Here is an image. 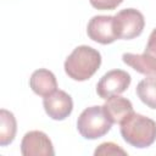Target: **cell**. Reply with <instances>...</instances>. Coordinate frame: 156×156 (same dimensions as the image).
Returning <instances> with one entry per match:
<instances>
[{
	"label": "cell",
	"instance_id": "obj_1",
	"mask_svg": "<svg viewBox=\"0 0 156 156\" xmlns=\"http://www.w3.org/2000/svg\"><path fill=\"white\" fill-rule=\"evenodd\" d=\"M119 126L123 140L134 147L144 149L151 146L156 140V122L134 111Z\"/></svg>",
	"mask_w": 156,
	"mask_h": 156
},
{
	"label": "cell",
	"instance_id": "obj_2",
	"mask_svg": "<svg viewBox=\"0 0 156 156\" xmlns=\"http://www.w3.org/2000/svg\"><path fill=\"white\" fill-rule=\"evenodd\" d=\"M101 65V54L88 45L77 46L65 61L66 74L73 80L83 82L91 78Z\"/></svg>",
	"mask_w": 156,
	"mask_h": 156
},
{
	"label": "cell",
	"instance_id": "obj_10",
	"mask_svg": "<svg viewBox=\"0 0 156 156\" xmlns=\"http://www.w3.org/2000/svg\"><path fill=\"white\" fill-rule=\"evenodd\" d=\"M102 107L110 121L117 124H121L122 121L133 112V105L130 100L118 95H113L106 99V102L102 105Z\"/></svg>",
	"mask_w": 156,
	"mask_h": 156
},
{
	"label": "cell",
	"instance_id": "obj_6",
	"mask_svg": "<svg viewBox=\"0 0 156 156\" xmlns=\"http://www.w3.org/2000/svg\"><path fill=\"white\" fill-rule=\"evenodd\" d=\"M88 37L100 44H111L118 39L113 16H94L87 27Z\"/></svg>",
	"mask_w": 156,
	"mask_h": 156
},
{
	"label": "cell",
	"instance_id": "obj_14",
	"mask_svg": "<svg viewBox=\"0 0 156 156\" xmlns=\"http://www.w3.org/2000/svg\"><path fill=\"white\" fill-rule=\"evenodd\" d=\"M94 155H127V151H124L119 145L108 141L100 144L94 151Z\"/></svg>",
	"mask_w": 156,
	"mask_h": 156
},
{
	"label": "cell",
	"instance_id": "obj_5",
	"mask_svg": "<svg viewBox=\"0 0 156 156\" xmlns=\"http://www.w3.org/2000/svg\"><path fill=\"white\" fill-rule=\"evenodd\" d=\"M130 74L123 69H111L105 73L96 84V93L101 99L119 95L130 85Z\"/></svg>",
	"mask_w": 156,
	"mask_h": 156
},
{
	"label": "cell",
	"instance_id": "obj_13",
	"mask_svg": "<svg viewBox=\"0 0 156 156\" xmlns=\"http://www.w3.org/2000/svg\"><path fill=\"white\" fill-rule=\"evenodd\" d=\"M136 95L147 107L156 110V77L140 80L136 85Z\"/></svg>",
	"mask_w": 156,
	"mask_h": 156
},
{
	"label": "cell",
	"instance_id": "obj_11",
	"mask_svg": "<svg viewBox=\"0 0 156 156\" xmlns=\"http://www.w3.org/2000/svg\"><path fill=\"white\" fill-rule=\"evenodd\" d=\"M122 60L127 66L132 67L134 71L147 77H156V62L145 54L138 55L126 52L122 55Z\"/></svg>",
	"mask_w": 156,
	"mask_h": 156
},
{
	"label": "cell",
	"instance_id": "obj_4",
	"mask_svg": "<svg viewBox=\"0 0 156 156\" xmlns=\"http://www.w3.org/2000/svg\"><path fill=\"white\" fill-rule=\"evenodd\" d=\"M115 17V26L118 39L129 40L139 37L145 26V18L136 9H124L117 12Z\"/></svg>",
	"mask_w": 156,
	"mask_h": 156
},
{
	"label": "cell",
	"instance_id": "obj_7",
	"mask_svg": "<svg viewBox=\"0 0 156 156\" xmlns=\"http://www.w3.org/2000/svg\"><path fill=\"white\" fill-rule=\"evenodd\" d=\"M23 156H54V146L50 138L41 130H30L24 134L21 141Z\"/></svg>",
	"mask_w": 156,
	"mask_h": 156
},
{
	"label": "cell",
	"instance_id": "obj_15",
	"mask_svg": "<svg viewBox=\"0 0 156 156\" xmlns=\"http://www.w3.org/2000/svg\"><path fill=\"white\" fill-rule=\"evenodd\" d=\"M90 5L98 10H113L119 6L123 0H89Z\"/></svg>",
	"mask_w": 156,
	"mask_h": 156
},
{
	"label": "cell",
	"instance_id": "obj_12",
	"mask_svg": "<svg viewBox=\"0 0 156 156\" xmlns=\"http://www.w3.org/2000/svg\"><path fill=\"white\" fill-rule=\"evenodd\" d=\"M17 123L12 112L1 108L0 110V145L6 146L11 144L16 136Z\"/></svg>",
	"mask_w": 156,
	"mask_h": 156
},
{
	"label": "cell",
	"instance_id": "obj_16",
	"mask_svg": "<svg viewBox=\"0 0 156 156\" xmlns=\"http://www.w3.org/2000/svg\"><path fill=\"white\" fill-rule=\"evenodd\" d=\"M144 54L156 62V28L149 35V40H147V44H146Z\"/></svg>",
	"mask_w": 156,
	"mask_h": 156
},
{
	"label": "cell",
	"instance_id": "obj_9",
	"mask_svg": "<svg viewBox=\"0 0 156 156\" xmlns=\"http://www.w3.org/2000/svg\"><path fill=\"white\" fill-rule=\"evenodd\" d=\"M29 87L37 95L45 98L57 90V80L51 71L39 68L32 73L29 78Z\"/></svg>",
	"mask_w": 156,
	"mask_h": 156
},
{
	"label": "cell",
	"instance_id": "obj_3",
	"mask_svg": "<svg viewBox=\"0 0 156 156\" xmlns=\"http://www.w3.org/2000/svg\"><path fill=\"white\" fill-rule=\"evenodd\" d=\"M102 106H90L82 111L77 119V129L84 139H98L107 134L112 127Z\"/></svg>",
	"mask_w": 156,
	"mask_h": 156
},
{
	"label": "cell",
	"instance_id": "obj_8",
	"mask_svg": "<svg viewBox=\"0 0 156 156\" xmlns=\"http://www.w3.org/2000/svg\"><path fill=\"white\" fill-rule=\"evenodd\" d=\"M43 106L46 115L55 119L62 121L67 118L73 110V100L63 90H56L49 96H45L43 100Z\"/></svg>",
	"mask_w": 156,
	"mask_h": 156
}]
</instances>
